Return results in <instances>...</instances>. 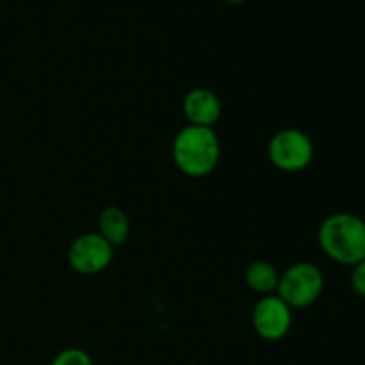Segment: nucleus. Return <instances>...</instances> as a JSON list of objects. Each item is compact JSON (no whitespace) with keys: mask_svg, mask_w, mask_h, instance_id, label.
<instances>
[{"mask_svg":"<svg viewBox=\"0 0 365 365\" xmlns=\"http://www.w3.org/2000/svg\"><path fill=\"white\" fill-rule=\"evenodd\" d=\"M317 241L328 259L353 267L365 259V221L353 212L330 214L321 223Z\"/></svg>","mask_w":365,"mask_h":365,"instance_id":"1","label":"nucleus"},{"mask_svg":"<svg viewBox=\"0 0 365 365\" xmlns=\"http://www.w3.org/2000/svg\"><path fill=\"white\" fill-rule=\"evenodd\" d=\"M171 152L182 173L191 178H202L216 170L221 145L214 128L187 125L175 135Z\"/></svg>","mask_w":365,"mask_h":365,"instance_id":"2","label":"nucleus"},{"mask_svg":"<svg viewBox=\"0 0 365 365\" xmlns=\"http://www.w3.org/2000/svg\"><path fill=\"white\" fill-rule=\"evenodd\" d=\"M324 277L312 262H296L280 274L277 296L291 309H305L314 305L323 294Z\"/></svg>","mask_w":365,"mask_h":365,"instance_id":"3","label":"nucleus"},{"mask_svg":"<svg viewBox=\"0 0 365 365\" xmlns=\"http://www.w3.org/2000/svg\"><path fill=\"white\" fill-rule=\"evenodd\" d=\"M267 155L274 168L285 173L305 170L314 159V143L298 128H282L271 138Z\"/></svg>","mask_w":365,"mask_h":365,"instance_id":"4","label":"nucleus"},{"mask_svg":"<svg viewBox=\"0 0 365 365\" xmlns=\"http://www.w3.org/2000/svg\"><path fill=\"white\" fill-rule=\"evenodd\" d=\"M114 248L98 234L88 232L75 239L68 250V264L78 274H98L113 262Z\"/></svg>","mask_w":365,"mask_h":365,"instance_id":"5","label":"nucleus"},{"mask_svg":"<svg viewBox=\"0 0 365 365\" xmlns=\"http://www.w3.org/2000/svg\"><path fill=\"white\" fill-rule=\"evenodd\" d=\"M252 323L264 341H282L292 327V309L277 294H267L257 302Z\"/></svg>","mask_w":365,"mask_h":365,"instance_id":"6","label":"nucleus"},{"mask_svg":"<svg viewBox=\"0 0 365 365\" xmlns=\"http://www.w3.org/2000/svg\"><path fill=\"white\" fill-rule=\"evenodd\" d=\"M185 118L189 125L196 127H210L220 120L221 102L214 91L207 88H195L184 96L182 102Z\"/></svg>","mask_w":365,"mask_h":365,"instance_id":"7","label":"nucleus"},{"mask_svg":"<svg viewBox=\"0 0 365 365\" xmlns=\"http://www.w3.org/2000/svg\"><path fill=\"white\" fill-rule=\"evenodd\" d=\"M98 234L109 242L113 248L121 246L130 234V221L127 214L116 205H109L100 212L98 217Z\"/></svg>","mask_w":365,"mask_h":365,"instance_id":"8","label":"nucleus"},{"mask_svg":"<svg viewBox=\"0 0 365 365\" xmlns=\"http://www.w3.org/2000/svg\"><path fill=\"white\" fill-rule=\"evenodd\" d=\"M278 280H280V273L277 267L267 260H255L246 267L245 282L248 289H252L257 294H271L277 291Z\"/></svg>","mask_w":365,"mask_h":365,"instance_id":"9","label":"nucleus"},{"mask_svg":"<svg viewBox=\"0 0 365 365\" xmlns=\"http://www.w3.org/2000/svg\"><path fill=\"white\" fill-rule=\"evenodd\" d=\"M50 365H93V360L84 349L68 348L57 353Z\"/></svg>","mask_w":365,"mask_h":365,"instance_id":"10","label":"nucleus"},{"mask_svg":"<svg viewBox=\"0 0 365 365\" xmlns=\"http://www.w3.org/2000/svg\"><path fill=\"white\" fill-rule=\"evenodd\" d=\"M349 282H351V289L355 291V294L365 298V259L351 267Z\"/></svg>","mask_w":365,"mask_h":365,"instance_id":"11","label":"nucleus"},{"mask_svg":"<svg viewBox=\"0 0 365 365\" xmlns=\"http://www.w3.org/2000/svg\"><path fill=\"white\" fill-rule=\"evenodd\" d=\"M225 4H228V6H239V4H242L245 0H223Z\"/></svg>","mask_w":365,"mask_h":365,"instance_id":"12","label":"nucleus"}]
</instances>
